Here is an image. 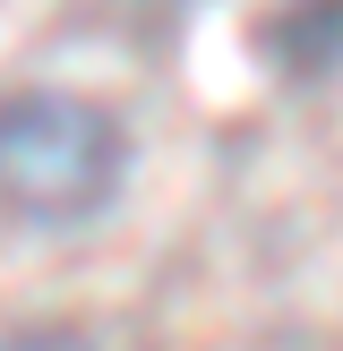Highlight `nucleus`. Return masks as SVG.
<instances>
[{
  "mask_svg": "<svg viewBox=\"0 0 343 351\" xmlns=\"http://www.w3.org/2000/svg\"><path fill=\"white\" fill-rule=\"evenodd\" d=\"M0 351H95V343H86L78 326H17Z\"/></svg>",
  "mask_w": 343,
  "mask_h": 351,
  "instance_id": "obj_3",
  "label": "nucleus"
},
{
  "mask_svg": "<svg viewBox=\"0 0 343 351\" xmlns=\"http://www.w3.org/2000/svg\"><path fill=\"white\" fill-rule=\"evenodd\" d=\"M129 180V129L120 112L60 86L0 95V206L17 223H86Z\"/></svg>",
  "mask_w": 343,
  "mask_h": 351,
  "instance_id": "obj_1",
  "label": "nucleus"
},
{
  "mask_svg": "<svg viewBox=\"0 0 343 351\" xmlns=\"http://www.w3.org/2000/svg\"><path fill=\"white\" fill-rule=\"evenodd\" d=\"M274 69L292 86H318V77H343V0H283L257 34Z\"/></svg>",
  "mask_w": 343,
  "mask_h": 351,
  "instance_id": "obj_2",
  "label": "nucleus"
}]
</instances>
